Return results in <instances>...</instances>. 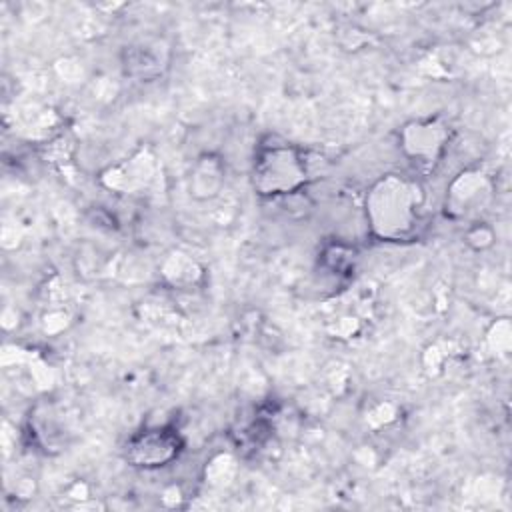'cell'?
I'll use <instances>...</instances> for the list:
<instances>
[{
    "label": "cell",
    "mask_w": 512,
    "mask_h": 512,
    "mask_svg": "<svg viewBox=\"0 0 512 512\" xmlns=\"http://www.w3.org/2000/svg\"><path fill=\"white\" fill-rule=\"evenodd\" d=\"M424 194L418 182L386 174L366 196V220L380 240H406L414 234L422 214Z\"/></svg>",
    "instance_id": "6da1fadb"
},
{
    "label": "cell",
    "mask_w": 512,
    "mask_h": 512,
    "mask_svg": "<svg viewBox=\"0 0 512 512\" xmlns=\"http://www.w3.org/2000/svg\"><path fill=\"white\" fill-rule=\"evenodd\" d=\"M308 178L304 154L288 142L260 144L252 162V184L262 196H284L300 190Z\"/></svg>",
    "instance_id": "7a4b0ae2"
},
{
    "label": "cell",
    "mask_w": 512,
    "mask_h": 512,
    "mask_svg": "<svg viewBox=\"0 0 512 512\" xmlns=\"http://www.w3.org/2000/svg\"><path fill=\"white\" fill-rule=\"evenodd\" d=\"M182 438L170 426L146 428L126 444V460L138 468H162L182 452Z\"/></svg>",
    "instance_id": "3957f363"
},
{
    "label": "cell",
    "mask_w": 512,
    "mask_h": 512,
    "mask_svg": "<svg viewBox=\"0 0 512 512\" xmlns=\"http://www.w3.org/2000/svg\"><path fill=\"white\" fill-rule=\"evenodd\" d=\"M450 130L438 120L412 122L402 130V150L420 166H434L448 142Z\"/></svg>",
    "instance_id": "277c9868"
},
{
    "label": "cell",
    "mask_w": 512,
    "mask_h": 512,
    "mask_svg": "<svg viewBox=\"0 0 512 512\" xmlns=\"http://www.w3.org/2000/svg\"><path fill=\"white\" fill-rule=\"evenodd\" d=\"M488 190V182L480 172H462L448 190L446 210L454 216H466L486 202Z\"/></svg>",
    "instance_id": "5b68a950"
}]
</instances>
